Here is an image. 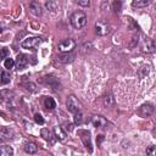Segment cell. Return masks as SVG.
Instances as JSON below:
<instances>
[{"label":"cell","mask_w":156,"mask_h":156,"mask_svg":"<svg viewBox=\"0 0 156 156\" xmlns=\"http://www.w3.org/2000/svg\"><path fill=\"white\" fill-rule=\"evenodd\" d=\"M69 22L74 29H80L87 24V15L83 11H74L69 17Z\"/></svg>","instance_id":"6da1fadb"},{"label":"cell","mask_w":156,"mask_h":156,"mask_svg":"<svg viewBox=\"0 0 156 156\" xmlns=\"http://www.w3.org/2000/svg\"><path fill=\"white\" fill-rule=\"evenodd\" d=\"M74 48H76V41L71 38L61 40L57 45V49H58L60 52H71Z\"/></svg>","instance_id":"7a4b0ae2"},{"label":"cell","mask_w":156,"mask_h":156,"mask_svg":"<svg viewBox=\"0 0 156 156\" xmlns=\"http://www.w3.org/2000/svg\"><path fill=\"white\" fill-rule=\"evenodd\" d=\"M66 105H67L68 111L72 112V113H76V112H78V111H80V108H82L80 102L77 100V98H76L74 95H69V96L67 98Z\"/></svg>","instance_id":"3957f363"},{"label":"cell","mask_w":156,"mask_h":156,"mask_svg":"<svg viewBox=\"0 0 156 156\" xmlns=\"http://www.w3.org/2000/svg\"><path fill=\"white\" fill-rule=\"evenodd\" d=\"M41 43H43V39L40 37H29L21 43V46L23 49H33V48L40 45Z\"/></svg>","instance_id":"277c9868"},{"label":"cell","mask_w":156,"mask_h":156,"mask_svg":"<svg viewBox=\"0 0 156 156\" xmlns=\"http://www.w3.org/2000/svg\"><path fill=\"white\" fill-rule=\"evenodd\" d=\"M95 30L99 35H106L110 33V26L104 21H98L95 23Z\"/></svg>","instance_id":"5b68a950"},{"label":"cell","mask_w":156,"mask_h":156,"mask_svg":"<svg viewBox=\"0 0 156 156\" xmlns=\"http://www.w3.org/2000/svg\"><path fill=\"white\" fill-rule=\"evenodd\" d=\"M13 138V130L6 127H1L0 128V143H5L9 141Z\"/></svg>","instance_id":"8992f818"},{"label":"cell","mask_w":156,"mask_h":156,"mask_svg":"<svg viewBox=\"0 0 156 156\" xmlns=\"http://www.w3.org/2000/svg\"><path fill=\"white\" fill-rule=\"evenodd\" d=\"M78 135L80 136V139H82L84 146H85L89 151H91L93 149H91V141H90V133H89L88 130H78Z\"/></svg>","instance_id":"52a82bcc"},{"label":"cell","mask_w":156,"mask_h":156,"mask_svg":"<svg viewBox=\"0 0 156 156\" xmlns=\"http://www.w3.org/2000/svg\"><path fill=\"white\" fill-rule=\"evenodd\" d=\"M154 113V106L151 104H144L139 107V115L141 117H149Z\"/></svg>","instance_id":"ba28073f"},{"label":"cell","mask_w":156,"mask_h":156,"mask_svg":"<svg viewBox=\"0 0 156 156\" xmlns=\"http://www.w3.org/2000/svg\"><path fill=\"white\" fill-rule=\"evenodd\" d=\"M27 63H28V58H27L26 55H23V54L17 55L16 61H15V66H16L17 69H23V68H26Z\"/></svg>","instance_id":"9c48e42d"},{"label":"cell","mask_w":156,"mask_h":156,"mask_svg":"<svg viewBox=\"0 0 156 156\" xmlns=\"http://www.w3.org/2000/svg\"><path fill=\"white\" fill-rule=\"evenodd\" d=\"M90 121H91V124H93L94 127H96V128H104V127L107 124V121H106L102 116H98V115L93 116Z\"/></svg>","instance_id":"30bf717a"},{"label":"cell","mask_w":156,"mask_h":156,"mask_svg":"<svg viewBox=\"0 0 156 156\" xmlns=\"http://www.w3.org/2000/svg\"><path fill=\"white\" fill-rule=\"evenodd\" d=\"M29 11L34 16H41V13H43V10H41L40 4L38 1H35V0H33V1L29 2Z\"/></svg>","instance_id":"8fae6325"},{"label":"cell","mask_w":156,"mask_h":156,"mask_svg":"<svg viewBox=\"0 0 156 156\" xmlns=\"http://www.w3.org/2000/svg\"><path fill=\"white\" fill-rule=\"evenodd\" d=\"M74 60V55L71 52H61L60 55H57V61L61 63H68L72 62Z\"/></svg>","instance_id":"7c38bea8"},{"label":"cell","mask_w":156,"mask_h":156,"mask_svg":"<svg viewBox=\"0 0 156 156\" xmlns=\"http://www.w3.org/2000/svg\"><path fill=\"white\" fill-rule=\"evenodd\" d=\"M54 134H55V136H56V139L57 140H60V141H63L65 139H66V132L61 128V127H58V126H56V127H54Z\"/></svg>","instance_id":"4fadbf2b"},{"label":"cell","mask_w":156,"mask_h":156,"mask_svg":"<svg viewBox=\"0 0 156 156\" xmlns=\"http://www.w3.org/2000/svg\"><path fill=\"white\" fill-rule=\"evenodd\" d=\"M152 2V0H133L132 1V6L136 7V9H141V7H146Z\"/></svg>","instance_id":"5bb4252c"},{"label":"cell","mask_w":156,"mask_h":156,"mask_svg":"<svg viewBox=\"0 0 156 156\" xmlns=\"http://www.w3.org/2000/svg\"><path fill=\"white\" fill-rule=\"evenodd\" d=\"M13 155V149L9 145L0 146V156H12Z\"/></svg>","instance_id":"9a60e30c"},{"label":"cell","mask_w":156,"mask_h":156,"mask_svg":"<svg viewBox=\"0 0 156 156\" xmlns=\"http://www.w3.org/2000/svg\"><path fill=\"white\" fill-rule=\"evenodd\" d=\"M37 150H38V146H37L35 143L29 141V143H27V144L24 145V151H26L27 154H35Z\"/></svg>","instance_id":"2e32d148"},{"label":"cell","mask_w":156,"mask_h":156,"mask_svg":"<svg viewBox=\"0 0 156 156\" xmlns=\"http://www.w3.org/2000/svg\"><path fill=\"white\" fill-rule=\"evenodd\" d=\"M145 52H154L155 50V43L150 39V38H146V41H145V46L143 49Z\"/></svg>","instance_id":"e0dca14e"},{"label":"cell","mask_w":156,"mask_h":156,"mask_svg":"<svg viewBox=\"0 0 156 156\" xmlns=\"http://www.w3.org/2000/svg\"><path fill=\"white\" fill-rule=\"evenodd\" d=\"M44 105H45V107H46L48 110H54V108L56 107V102H55V100H54L52 98H50V96L45 98V100H44Z\"/></svg>","instance_id":"ac0fdd59"},{"label":"cell","mask_w":156,"mask_h":156,"mask_svg":"<svg viewBox=\"0 0 156 156\" xmlns=\"http://www.w3.org/2000/svg\"><path fill=\"white\" fill-rule=\"evenodd\" d=\"M45 6H46V9H48L49 11H51V12H56V11H57V2H56L55 0H48V1L45 2Z\"/></svg>","instance_id":"d6986e66"},{"label":"cell","mask_w":156,"mask_h":156,"mask_svg":"<svg viewBox=\"0 0 156 156\" xmlns=\"http://www.w3.org/2000/svg\"><path fill=\"white\" fill-rule=\"evenodd\" d=\"M13 66H15V60L11 58V57H6L5 61H4V67L6 69H12Z\"/></svg>","instance_id":"ffe728a7"},{"label":"cell","mask_w":156,"mask_h":156,"mask_svg":"<svg viewBox=\"0 0 156 156\" xmlns=\"http://www.w3.org/2000/svg\"><path fill=\"white\" fill-rule=\"evenodd\" d=\"M10 82V74L7 72H0V84H7Z\"/></svg>","instance_id":"44dd1931"},{"label":"cell","mask_w":156,"mask_h":156,"mask_svg":"<svg viewBox=\"0 0 156 156\" xmlns=\"http://www.w3.org/2000/svg\"><path fill=\"white\" fill-rule=\"evenodd\" d=\"M73 118H74V123H76V124H78V126H79V124H82V122H83V115L80 113V111L76 112Z\"/></svg>","instance_id":"7402d4cb"},{"label":"cell","mask_w":156,"mask_h":156,"mask_svg":"<svg viewBox=\"0 0 156 156\" xmlns=\"http://www.w3.org/2000/svg\"><path fill=\"white\" fill-rule=\"evenodd\" d=\"M121 9H122V0H115V2H113V10L116 12H119Z\"/></svg>","instance_id":"603a6c76"},{"label":"cell","mask_w":156,"mask_h":156,"mask_svg":"<svg viewBox=\"0 0 156 156\" xmlns=\"http://www.w3.org/2000/svg\"><path fill=\"white\" fill-rule=\"evenodd\" d=\"M40 134H41V136L45 139V140H50L51 139V136H50V132L48 130V129H41V132H40Z\"/></svg>","instance_id":"cb8c5ba5"},{"label":"cell","mask_w":156,"mask_h":156,"mask_svg":"<svg viewBox=\"0 0 156 156\" xmlns=\"http://www.w3.org/2000/svg\"><path fill=\"white\" fill-rule=\"evenodd\" d=\"M34 121L38 123V124H44V118L40 113H35L34 115Z\"/></svg>","instance_id":"d4e9b609"},{"label":"cell","mask_w":156,"mask_h":156,"mask_svg":"<svg viewBox=\"0 0 156 156\" xmlns=\"http://www.w3.org/2000/svg\"><path fill=\"white\" fill-rule=\"evenodd\" d=\"M78 5H80V6H83V7H88L89 5H90V0H74Z\"/></svg>","instance_id":"484cf974"},{"label":"cell","mask_w":156,"mask_h":156,"mask_svg":"<svg viewBox=\"0 0 156 156\" xmlns=\"http://www.w3.org/2000/svg\"><path fill=\"white\" fill-rule=\"evenodd\" d=\"M7 55H9L7 49H6V48H2V49L0 50V58H6Z\"/></svg>","instance_id":"4316f807"},{"label":"cell","mask_w":156,"mask_h":156,"mask_svg":"<svg viewBox=\"0 0 156 156\" xmlns=\"http://www.w3.org/2000/svg\"><path fill=\"white\" fill-rule=\"evenodd\" d=\"M146 154L147 155H155L156 154V147L155 146H150L149 149H146Z\"/></svg>","instance_id":"83f0119b"},{"label":"cell","mask_w":156,"mask_h":156,"mask_svg":"<svg viewBox=\"0 0 156 156\" xmlns=\"http://www.w3.org/2000/svg\"><path fill=\"white\" fill-rule=\"evenodd\" d=\"M66 129H67V130H72V124H69V123L66 124Z\"/></svg>","instance_id":"f1b7e54d"},{"label":"cell","mask_w":156,"mask_h":156,"mask_svg":"<svg viewBox=\"0 0 156 156\" xmlns=\"http://www.w3.org/2000/svg\"><path fill=\"white\" fill-rule=\"evenodd\" d=\"M104 140V135H99V138H98V141L100 143V141H102Z\"/></svg>","instance_id":"f546056e"},{"label":"cell","mask_w":156,"mask_h":156,"mask_svg":"<svg viewBox=\"0 0 156 156\" xmlns=\"http://www.w3.org/2000/svg\"><path fill=\"white\" fill-rule=\"evenodd\" d=\"M0 33H1V27H0Z\"/></svg>","instance_id":"4dcf8cb0"}]
</instances>
